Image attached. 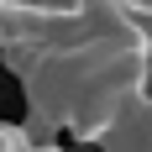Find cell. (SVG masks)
I'll return each mask as SVG.
<instances>
[{
	"label": "cell",
	"instance_id": "1",
	"mask_svg": "<svg viewBox=\"0 0 152 152\" xmlns=\"http://www.w3.org/2000/svg\"><path fill=\"white\" fill-rule=\"evenodd\" d=\"M26 115L79 142H100L147 94V47L137 42H63L47 47L26 79Z\"/></svg>",
	"mask_w": 152,
	"mask_h": 152
},
{
	"label": "cell",
	"instance_id": "2",
	"mask_svg": "<svg viewBox=\"0 0 152 152\" xmlns=\"http://www.w3.org/2000/svg\"><path fill=\"white\" fill-rule=\"evenodd\" d=\"M100 152H152V94H142L137 105L100 137Z\"/></svg>",
	"mask_w": 152,
	"mask_h": 152
}]
</instances>
